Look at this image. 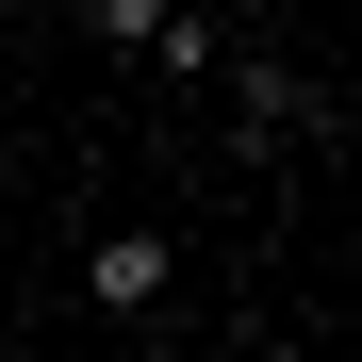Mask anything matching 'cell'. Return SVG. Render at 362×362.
Returning <instances> with one entry per match:
<instances>
[{
    "label": "cell",
    "mask_w": 362,
    "mask_h": 362,
    "mask_svg": "<svg viewBox=\"0 0 362 362\" xmlns=\"http://www.w3.org/2000/svg\"><path fill=\"white\" fill-rule=\"evenodd\" d=\"M165 280H181V247H165V230H99V247H83V296H99V313H148Z\"/></svg>",
    "instance_id": "6da1fadb"
},
{
    "label": "cell",
    "mask_w": 362,
    "mask_h": 362,
    "mask_svg": "<svg viewBox=\"0 0 362 362\" xmlns=\"http://www.w3.org/2000/svg\"><path fill=\"white\" fill-rule=\"evenodd\" d=\"M83 17H99V33H115V49H148V33H165V17H181V0H83Z\"/></svg>",
    "instance_id": "7a4b0ae2"
}]
</instances>
